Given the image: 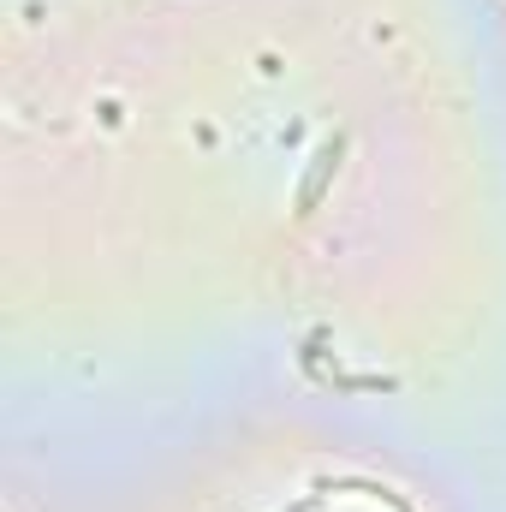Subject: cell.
<instances>
[{"mask_svg": "<svg viewBox=\"0 0 506 512\" xmlns=\"http://www.w3.org/2000/svg\"><path fill=\"white\" fill-rule=\"evenodd\" d=\"M340 155H346V137H328L316 155H310V173H304V185H298V209L310 215L316 203H322V191H328V179L340 173Z\"/></svg>", "mask_w": 506, "mask_h": 512, "instance_id": "cell-1", "label": "cell"}]
</instances>
